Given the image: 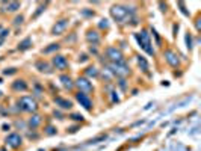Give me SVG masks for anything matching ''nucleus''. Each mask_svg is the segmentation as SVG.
I'll return each mask as SVG.
<instances>
[{
  "instance_id": "obj_1",
  "label": "nucleus",
  "mask_w": 201,
  "mask_h": 151,
  "mask_svg": "<svg viewBox=\"0 0 201 151\" xmlns=\"http://www.w3.org/2000/svg\"><path fill=\"white\" fill-rule=\"evenodd\" d=\"M135 9H130L129 6H124V5H113L110 8V15H112V18L118 21V23H123L126 21L130 14H133Z\"/></svg>"
},
{
  "instance_id": "obj_2",
  "label": "nucleus",
  "mask_w": 201,
  "mask_h": 151,
  "mask_svg": "<svg viewBox=\"0 0 201 151\" xmlns=\"http://www.w3.org/2000/svg\"><path fill=\"white\" fill-rule=\"evenodd\" d=\"M18 110L27 112V113H35L38 110V103L37 100L30 95H23L18 100Z\"/></svg>"
},
{
  "instance_id": "obj_3",
  "label": "nucleus",
  "mask_w": 201,
  "mask_h": 151,
  "mask_svg": "<svg viewBox=\"0 0 201 151\" xmlns=\"http://www.w3.org/2000/svg\"><path fill=\"white\" fill-rule=\"evenodd\" d=\"M135 37H136V39H138L139 47L144 48L150 56H154V48L151 47V41H150V35H148V32L144 29V30H141L139 33H136Z\"/></svg>"
},
{
  "instance_id": "obj_4",
  "label": "nucleus",
  "mask_w": 201,
  "mask_h": 151,
  "mask_svg": "<svg viewBox=\"0 0 201 151\" xmlns=\"http://www.w3.org/2000/svg\"><path fill=\"white\" fill-rule=\"evenodd\" d=\"M108 70L113 76H118V77H126L130 74V68L127 65V62L123 60V62H117V64H109Z\"/></svg>"
},
{
  "instance_id": "obj_5",
  "label": "nucleus",
  "mask_w": 201,
  "mask_h": 151,
  "mask_svg": "<svg viewBox=\"0 0 201 151\" xmlns=\"http://www.w3.org/2000/svg\"><path fill=\"white\" fill-rule=\"evenodd\" d=\"M104 53H106V58L110 60V64H117V62L126 60L123 51H121L119 48H117V47H112L110 46V47H108L106 50H104Z\"/></svg>"
},
{
  "instance_id": "obj_6",
  "label": "nucleus",
  "mask_w": 201,
  "mask_h": 151,
  "mask_svg": "<svg viewBox=\"0 0 201 151\" xmlns=\"http://www.w3.org/2000/svg\"><path fill=\"white\" fill-rule=\"evenodd\" d=\"M5 142H6V145L9 147V148H12V150H17V148H20V147L23 145V138H21V135H20V133H15V131H12V133H9V135L6 136Z\"/></svg>"
},
{
  "instance_id": "obj_7",
  "label": "nucleus",
  "mask_w": 201,
  "mask_h": 151,
  "mask_svg": "<svg viewBox=\"0 0 201 151\" xmlns=\"http://www.w3.org/2000/svg\"><path fill=\"white\" fill-rule=\"evenodd\" d=\"M74 86H77L79 91H80V92H85V94L94 92V85L91 83L89 79H86V77H79L77 80L74 82Z\"/></svg>"
},
{
  "instance_id": "obj_8",
  "label": "nucleus",
  "mask_w": 201,
  "mask_h": 151,
  "mask_svg": "<svg viewBox=\"0 0 201 151\" xmlns=\"http://www.w3.org/2000/svg\"><path fill=\"white\" fill-rule=\"evenodd\" d=\"M76 100L79 101V104H80V106H83L86 110H92L94 104H92V100H91V97H89L88 94L77 91V92H76Z\"/></svg>"
},
{
  "instance_id": "obj_9",
  "label": "nucleus",
  "mask_w": 201,
  "mask_h": 151,
  "mask_svg": "<svg viewBox=\"0 0 201 151\" xmlns=\"http://www.w3.org/2000/svg\"><path fill=\"white\" fill-rule=\"evenodd\" d=\"M51 64H53V67L56 70H60V71L67 70L68 65H70L68 64V59L65 56H62V55H55L53 58H51Z\"/></svg>"
},
{
  "instance_id": "obj_10",
  "label": "nucleus",
  "mask_w": 201,
  "mask_h": 151,
  "mask_svg": "<svg viewBox=\"0 0 201 151\" xmlns=\"http://www.w3.org/2000/svg\"><path fill=\"white\" fill-rule=\"evenodd\" d=\"M163 56H165V60H167L172 68L180 67V59H179V56H177V53H176V51H172V50L168 48V50H165Z\"/></svg>"
},
{
  "instance_id": "obj_11",
  "label": "nucleus",
  "mask_w": 201,
  "mask_h": 151,
  "mask_svg": "<svg viewBox=\"0 0 201 151\" xmlns=\"http://www.w3.org/2000/svg\"><path fill=\"white\" fill-rule=\"evenodd\" d=\"M68 27V20L67 18H62L55 23V26L51 27V35H62Z\"/></svg>"
},
{
  "instance_id": "obj_12",
  "label": "nucleus",
  "mask_w": 201,
  "mask_h": 151,
  "mask_svg": "<svg viewBox=\"0 0 201 151\" xmlns=\"http://www.w3.org/2000/svg\"><path fill=\"white\" fill-rule=\"evenodd\" d=\"M53 101H55L56 106H59V107L64 109V110H70V109L73 107V101H70V100L64 98V97H55Z\"/></svg>"
},
{
  "instance_id": "obj_13",
  "label": "nucleus",
  "mask_w": 201,
  "mask_h": 151,
  "mask_svg": "<svg viewBox=\"0 0 201 151\" xmlns=\"http://www.w3.org/2000/svg\"><path fill=\"white\" fill-rule=\"evenodd\" d=\"M86 41L91 42L92 46H97V44L100 42V35L97 30H88L86 32Z\"/></svg>"
},
{
  "instance_id": "obj_14",
  "label": "nucleus",
  "mask_w": 201,
  "mask_h": 151,
  "mask_svg": "<svg viewBox=\"0 0 201 151\" xmlns=\"http://www.w3.org/2000/svg\"><path fill=\"white\" fill-rule=\"evenodd\" d=\"M41 122H42V118H41V115H32V117L29 118V121H27V126L32 129V130H35V129H38L39 126H41Z\"/></svg>"
},
{
  "instance_id": "obj_15",
  "label": "nucleus",
  "mask_w": 201,
  "mask_h": 151,
  "mask_svg": "<svg viewBox=\"0 0 201 151\" xmlns=\"http://www.w3.org/2000/svg\"><path fill=\"white\" fill-rule=\"evenodd\" d=\"M59 80H60V83L64 85V88H67V89H73V88H74V82H73V79L70 77L68 74H60Z\"/></svg>"
},
{
  "instance_id": "obj_16",
  "label": "nucleus",
  "mask_w": 201,
  "mask_h": 151,
  "mask_svg": "<svg viewBox=\"0 0 201 151\" xmlns=\"http://www.w3.org/2000/svg\"><path fill=\"white\" fill-rule=\"evenodd\" d=\"M12 89L17 91V92H24V91H27V83H26L24 80H15L12 82Z\"/></svg>"
},
{
  "instance_id": "obj_17",
  "label": "nucleus",
  "mask_w": 201,
  "mask_h": 151,
  "mask_svg": "<svg viewBox=\"0 0 201 151\" xmlns=\"http://www.w3.org/2000/svg\"><path fill=\"white\" fill-rule=\"evenodd\" d=\"M35 68H37L38 71H41V73H47V74L51 73V67L44 60H38L37 64H35Z\"/></svg>"
},
{
  "instance_id": "obj_18",
  "label": "nucleus",
  "mask_w": 201,
  "mask_h": 151,
  "mask_svg": "<svg viewBox=\"0 0 201 151\" xmlns=\"http://www.w3.org/2000/svg\"><path fill=\"white\" fill-rule=\"evenodd\" d=\"M85 76H86V79H95V77H98V70L95 68V67H88L85 70Z\"/></svg>"
},
{
  "instance_id": "obj_19",
  "label": "nucleus",
  "mask_w": 201,
  "mask_h": 151,
  "mask_svg": "<svg viewBox=\"0 0 201 151\" xmlns=\"http://www.w3.org/2000/svg\"><path fill=\"white\" fill-rule=\"evenodd\" d=\"M59 48H60V46H59V44L53 42V44H50L48 47L42 48V55H50V53H55V51H58Z\"/></svg>"
},
{
  "instance_id": "obj_20",
  "label": "nucleus",
  "mask_w": 201,
  "mask_h": 151,
  "mask_svg": "<svg viewBox=\"0 0 201 151\" xmlns=\"http://www.w3.org/2000/svg\"><path fill=\"white\" fill-rule=\"evenodd\" d=\"M5 6L8 8L6 11H9V12H17V11H18L20 8H21V3H20V2H9V3H6Z\"/></svg>"
},
{
  "instance_id": "obj_21",
  "label": "nucleus",
  "mask_w": 201,
  "mask_h": 151,
  "mask_svg": "<svg viewBox=\"0 0 201 151\" xmlns=\"http://www.w3.org/2000/svg\"><path fill=\"white\" fill-rule=\"evenodd\" d=\"M30 46H32V39H30V38H24V39L18 44V50H20V51H24V50L30 48Z\"/></svg>"
},
{
  "instance_id": "obj_22",
  "label": "nucleus",
  "mask_w": 201,
  "mask_h": 151,
  "mask_svg": "<svg viewBox=\"0 0 201 151\" xmlns=\"http://www.w3.org/2000/svg\"><path fill=\"white\" fill-rule=\"evenodd\" d=\"M136 60H138V65L141 67L142 71H147V70H148V62H147V59H145L144 56H138Z\"/></svg>"
},
{
  "instance_id": "obj_23",
  "label": "nucleus",
  "mask_w": 201,
  "mask_h": 151,
  "mask_svg": "<svg viewBox=\"0 0 201 151\" xmlns=\"http://www.w3.org/2000/svg\"><path fill=\"white\" fill-rule=\"evenodd\" d=\"M44 133H46L47 136H53V135H56V133H58V129L53 127V126H47L44 129Z\"/></svg>"
},
{
  "instance_id": "obj_24",
  "label": "nucleus",
  "mask_w": 201,
  "mask_h": 151,
  "mask_svg": "<svg viewBox=\"0 0 201 151\" xmlns=\"http://www.w3.org/2000/svg\"><path fill=\"white\" fill-rule=\"evenodd\" d=\"M70 119H73V121H77V122H82L83 121V117L80 113H70Z\"/></svg>"
},
{
  "instance_id": "obj_25",
  "label": "nucleus",
  "mask_w": 201,
  "mask_h": 151,
  "mask_svg": "<svg viewBox=\"0 0 201 151\" xmlns=\"http://www.w3.org/2000/svg\"><path fill=\"white\" fill-rule=\"evenodd\" d=\"M23 21H24V15H17L15 18H14V26H20V24H23Z\"/></svg>"
},
{
  "instance_id": "obj_26",
  "label": "nucleus",
  "mask_w": 201,
  "mask_h": 151,
  "mask_svg": "<svg viewBox=\"0 0 201 151\" xmlns=\"http://www.w3.org/2000/svg\"><path fill=\"white\" fill-rule=\"evenodd\" d=\"M98 27H100V29H108V27H109V20H106V18L100 20V23H98Z\"/></svg>"
},
{
  "instance_id": "obj_27",
  "label": "nucleus",
  "mask_w": 201,
  "mask_h": 151,
  "mask_svg": "<svg viewBox=\"0 0 201 151\" xmlns=\"http://www.w3.org/2000/svg\"><path fill=\"white\" fill-rule=\"evenodd\" d=\"M110 101L112 103H118L119 101V97H118L117 91H110Z\"/></svg>"
},
{
  "instance_id": "obj_28",
  "label": "nucleus",
  "mask_w": 201,
  "mask_h": 151,
  "mask_svg": "<svg viewBox=\"0 0 201 151\" xmlns=\"http://www.w3.org/2000/svg\"><path fill=\"white\" fill-rule=\"evenodd\" d=\"M186 44H188L186 47H188L189 50H192V47H194V44H192V35H190V33H188V35H186Z\"/></svg>"
},
{
  "instance_id": "obj_29",
  "label": "nucleus",
  "mask_w": 201,
  "mask_h": 151,
  "mask_svg": "<svg viewBox=\"0 0 201 151\" xmlns=\"http://www.w3.org/2000/svg\"><path fill=\"white\" fill-rule=\"evenodd\" d=\"M15 73H17V70H15V68H8V70L3 71V74H5V76H11V74H15Z\"/></svg>"
},
{
  "instance_id": "obj_30",
  "label": "nucleus",
  "mask_w": 201,
  "mask_h": 151,
  "mask_svg": "<svg viewBox=\"0 0 201 151\" xmlns=\"http://www.w3.org/2000/svg\"><path fill=\"white\" fill-rule=\"evenodd\" d=\"M89 58H88V55L86 53H82V55H79V62H86Z\"/></svg>"
},
{
  "instance_id": "obj_31",
  "label": "nucleus",
  "mask_w": 201,
  "mask_h": 151,
  "mask_svg": "<svg viewBox=\"0 0 201 151\" xmlns=\"http://www.w3.org/2000/svg\"><path fill=\"white\" fill-rule=\"evenodd\" d=\"M104 139H106V136H98V138H95V139H91L89 142H91V144H97L98 140H104Z\"/></svg>"
},
{
  "instance_id": "obj_32",
  "label": "nucleus",
  "mask_w": 201,
  "mask_h": 151,
  "mask_svg": "<svg viewBox=\"0 0 201 151\" xmlns=\"http://www.w3.org/2000/svg\"><path fill=\"white\" fill-rule=\"evenodd\" d=\"M44 9H46V5H44V6H39V8H38V11L35 12V15H33V17H38V15H39L42 11H44Z\"/></svg>"
},
{
  "instance_id": "obj_33",
  "label": "nucleus",
  "mask_w": 201,
  "mask_h": 151,
  "mask_svg": "<svg viewBox=\"0 0 201 151\" xmlns=\"http://www.w3.org/2000/svg\"><path fill=\"white\" fill-rule=\"evenodd\" d=\"M179 6H180V8H181V12H183V14H185V15H189V12H188V11H186V8H185V5H183V3H181V2H180V3H179Z\"/></svg>"
},
{
  "instance_id": "obj_34",
  "label": "nucleus",
  "mask_w": 201,
  "mask_h": 151,
  "mask_svg": "<svg viewBox=\"0 0 201 151\" xmlns=\"http://www.w3.org/2000/svg\"><path fill=\"white\" fill-rule=\"evenodd\" d=\"M8 35H9V30H6V29H5V30H2V33H0V38L3 39L5 37H8Z\"/></svg>"
},
{
  "instance_id": "obj_35",
  "label": "nucleus",
  "mask_w": 201,
  "mask_h": 151,
  "mask_svg": "<svg viewBox=\"0 0 201 151\" xmlns=\"http://www.w3.org/2000/svg\"><path fill=\"white\" fill-rule=\"evenodd\" d=\"M82 14H83V15H88V17H94L95 12H94V11H83Z\"/></svg>"
},
{
  "instance_id": "obj_36",
  "label": "nucleus",
  "mask_w": 201,
  "mask_h": 151,
  "mask_svg": "<svg viewBox=\"0 0 201 151\" xmlns=\"http://www.w3.org/2000/svg\"><path fill=\"white\" fill-rule=\"evenodd\" d=\"M55 117H58V119H64V115L60 112H56V110H55Z\"/></svg>"
},
{
  "instance_id": "obj_37",
  "label": "nucleus",
  "mask_w": 201,
  "mask_h": 151,
  "mask_svg": "<svg viewBox=\"0 0 201 151\" xmlns=\"http://www.w3.org/2000/svg\"><path fill=\"white\" fill-rule=\"evenodd\" d=\"M124 82H126V80H124V79H121V80L118 82V83H119V86H121V88H123V89H126V83H124Z\"/></svg>"
},
{
  "instance_id": "obj_38",
  "label": "nucleus",
  "mask_w": 201,
  "mask_h": 151,
  "mask_svg": "<svg viewBox=\"0 0 201 151\" xmlns=\"http://www.w3.org/2000/svg\"><path fill=\"white\" fill-rule=\"evenodd\" d=\"M2 129H3V131H8V130L11 129V126H9V124H3V126H2Z\"/></svg>"
},
{
  "instance_id": "obj_39",
  "label": "nucleus",
  "mask_w": 201,
  "mask_h": 151,
  "mask_svg": "<svg viewBox=\"0 0 201 151\" xmlns=\"http://www.w3.org/2000/svg\"><path fill=\"white\" fill-rule=\"evenodd\" d=\"M89 51H91V53H94V55H97V48H95V46H94V48L91 47V48H89Z\"/></svg>"
},
{
  "instance_id": "obj_40",
  "label": "nucleus",
  "mask_w": 201,
  "mask_h": 151,
  "mask_svg": "<svg viewBox=\"0 0 201 151\" xmlns=\"http://www.w3.org/2000/svg\"><path fill=\"white\" fill-rule=\"evenodd\" d=\"M70 131H71V133H74V131H77V127H71V129H70Z\"/></svg>"
},
{
  "instance_id": "obj_41",
  "label": "nucleus",
  "mask_w": 201,
  "mask_h": 151,
  "mask_svg": "<svg viewBox=\"0 0 201 151\" xmlns=\"http://www.w3.org/2000/svg\"><path fill=\"white\" fill-rule=\"evenodd\" d=\"M0 151H6V148H2V150H0Z\"/></svg>"
},
{
  "instance_id": "obj_42",
  "label": "nucleus",
  "mask_w": 201,
  "mask_h": 151,
  "mask_svg": "<svg viewBox=\"0 0 201 151\" xmlns=\"http://www.w3.org/2000/svg\"><path fill=\"white\" fill-rule=\"evenodd\" d=\"M0 97H2V91H0Z\"/></svg>"
}]
</instances>
